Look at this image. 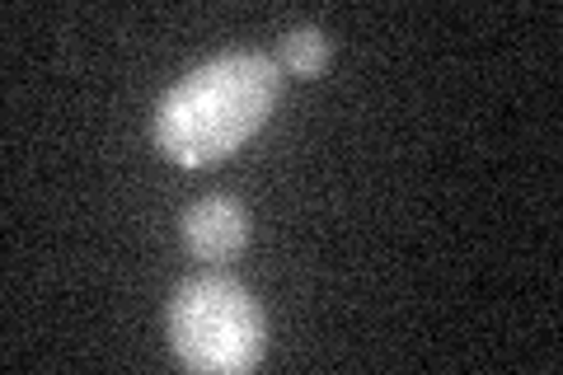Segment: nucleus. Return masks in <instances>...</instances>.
I'll list each match as a JSON object with an SVG mask.
<instances>
[{"label": "nucleus", "mask_w": 563, "mask_h": 375, "mask_svg": "<svg viewBox=\"0 0 563 375\" xmlns=\"http://www.w3.org/2000/svg\"><path fill=\"white\" fill-rule=\"evenodd\" d=\"M282 95V66L263 52H225L169 89L155 109V146L184 169H202L235 155Z\"/></svg>", "instance_id": "f257e3e1"}, {"label": "nucleus", "mask_w": 563, "mask_h": 375, "mask_svg": "<svg viewBox=\"0 0 563 375\" xmlns=\"http://www.w3.org/2000/svg\"><path fill=\"white\" fill-rule=\"evenodd\" d=\"M169 348L179 366L202 375L254 371L268 348L254 291L225 273L188 277L169 300Z\"/></svg>", "instance_id": "f03ea898"}, {"label": "nucleus", "mask_w": 563, "mask_h": 375, "mask_svg": "<svg viewBox=\"0 0 563 375\" xmlns=\"http://www.w3.org/2000/svg\"><path fill=\"white\" fill-rule=\"evenodd\" d=\"M184 244L198 263H231L250 244V207L235 198H202L184 211Z\"/></svg>", "instance_id": "7ed1b4c3"}, {"label": "nucleus", "mask_w": 563, "mask_h": 375, "mask_svg": "<svg viewBox=\"0 0 563 375\" xmlns=\"http://www.w3.org/2000/svg\"><path fill=\"white\" fill-rule=\"evenodd\" d=\"M282 66H287L291 76H301V80L324 76V70H329V38H324V29H314V24L291 29L287 38H282Z\"/></svg>", "instance_id": "20e7f679"}]
</instances>
